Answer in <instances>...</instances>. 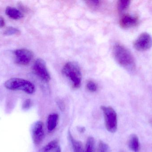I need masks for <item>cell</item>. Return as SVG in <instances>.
Returning a JSON list of instances; mask_svg holds the SVG:
<instances>
[{
  "instance_id": "cell-16",
  "label": "cell",
  "mask_w": 152,
  "mask_h": 152,
  "mask_svg": "<svg viewBox=\"0 0 152 152\" xmlns=\"http://www.w3.org/2000/svg\"><path fill=\"white\" fill-rule=\"evenodd\" d=\"M94 138L92 137H89L87 141L86 149L84 152H94Z\"/></svg>"
},
{
  "instance_id": "cell-7",
  "label": "cell",
  "mask_w": 152,
  "mask_h": 152,
  "mask_svg": "<svg viewBox=\"0 0 152 152\" xmlns=\"http://www.w3.org/2000/svg\"><path fill=\"white\" fill-rule=\"evenodd\" d=\"M16 62L21 65H27L31 62L34 54L30 50L26 49H18L14 51Z\"/></svg>"
},
{
  "instance_id": "cell-12",
  "label": "cell",
  "mask_w": 152,
  "mask_h": 152,
  "mask_svg": "<svg viewBox=\"0 0 152 152\" xmlns=\"http://www.w3.org/2000/svg\"><path fill=\"white\" fill-rule=\"evenodd\" d=\"M68 138L71 143L73 152H82L83 146L82 143L74 139L73 136L71 134V132L69 131H68Z\"/></svg>"
},
{
  "instance_id": "cell-24",
  "label": "cell",
  "mask_w": 152,
  "mask_h": 152,
  "mask_svg": "<svg viewBox=\"0 0 152 152\" xmlns=\"http://www.w3.org/2000/svg\"><path fill=\"white\" fill-rule=\"evenodd\" d=\"M77 130L80 133H84L86 131V129L84 127H77Z\"/></svg>"
},
{
  "instance_id": "cell-13",
  "label": "cell",
  "mask_w": 152,
  "mask_h": 152,
  "mask_svg": "<svg viewBox=\"0 0 152 152\" xmlns=\"http://www.w3.org/2000/svg\"><path fill=\"white\" fill-rule=\"evenodd\" d=\"M58 115L53 113L49 115L47 119V128L50 132L53 131L57 126Z\"/></svg>"
},
{
  "instance_id": "cell-1",
  "label": "cell",
  "mask_w": 152,
  "mask_h": 152,
  "mask_svg": "<svg viewBox=\"0 0 152 152\" xmlns=\"http://www.w3.org/2000/svg\"><path fill=\"white\" fill-rule=\"evenodd\" d=\"M113 54L117 62L129 71L135 69V62L134 56L129 50L120 44L117 43L113 48Z\"/></svg>"
},
{
  "instance_id": "cell-17",
  "label": "cell",
  "mask_w": 152,
  "mask_h": 152,
  "mask_svg": "<svg viewBox=\"0 0 152 152\" xmlns=\"http://www.w3.org/2000/svg\"><path fill=\"white\" fill-rule=\"evenodd\" d=\"M97 152H110V150L107 144L103 141H100L98 144Z\"/></svg>"
},
{
  "instance_id": "cell-20",
  "label": "cell",
  "mask_w": 152,
  "mask_h": 152,
  "mask_svg": "<svg viewBox=\"0 0 152 152\" xmlns=\"http://www.w3.org/2000/svg\"><path fill=\"white\" fill-rule=\"evenodd\" d=\"M86 87L88 90L90 92L94 93L96 92L97 87L96 84L92 81H89L86 84Z\"/></svg>"
},
{
  "instance_id": "cell-9",
  "label": "cell",
  "mask_w": 152,
  "mask_h": 152,
  "mask_svg": "<svg viewBox=\"0 0 152 152\" xmlns=\"http://www.w3.org/2000/svg\"><path fill=\"white\" fill-rule=\"evenodd\" d=\"M138 18L136 16L125 14L121 18L119 24L122 28L129 29L135 26L138 24Z\"/></svg>"
},
{
  "instance_id": "cell-11",
  "label": "cell",
  "mask_w": 152,
  "mask_h": 152,
  "mask_svg": "<svg viewBox=\"0 0 152 152\" xmlns=\"http://www.w3.org/2000/svg\"><path fill=\"white\" fill-rule=\"evenodd\" d=\"M5 14L12 19H19L23 17V14L18 9L12 7H7L5 10Z\"/></svg>"
},
{
  "instance_id": "cell-21",
  "label": "cell",
  "mask_w": 152,
  "mask_h": 152,
  "mask_svg": "<svg viewBox=\"0 0 152 152\" xmlns=\"http://www.w3.org/2000/svg\"><path fill=\"white\" fill-rule=\"evenodd\" d=\"M32 106V101L30 99H27L22 104V108L25 109H29Z\"/></svg>"
},
{
  "instance_id": "cell-14",
  "label": "cell",
  "mask_w": 152,
  "mask_h": 152,
  "mask_svg": "<svg viewBox=\"0 0 152 152\" xmlns=\"http://www.w3.org/2000/svg\"><path fill=\"white\" fill-rule=\"evenodd\" d=\"M129 0H120L117 3V9L120 13L125 12L129 7L130 4Z\"/></svg>"
},
{
  "instance_id": "cell-18",
  "label": "cell",
  "mask_w": 152,
  "mask_h": 152,
  "mask_svg": "<svg viewBox=\"0 0 152 152\" xmlns=\"http://www.w3.org/2000/svg\"><path fill=\"white\" fill-rule=\"evenodd\" d=\"M20 32L19 29L13 27H9L4 31V35H19Z\"/></svg>"
},
{
  "instance_id": "cell-6",
  "label": "cell",
  "mask_w": 152,
  "mask_h": 152,
  "mask_svg": "<svg viewBox=\"0 0 152 152\" xmlns=\"http://www.w3.org/2000/svg\"><path fill=\"white\" fill-rule=\"evenodd\" d=\"M33 68L35 74L42 80L45 82L50 80V75L47 70L46 63L42 59H37L34 63Z\"/></svg>"
},
{
  "instance_id": "cell-19",
  "label": "cell",
  "mask_w": 152,
  "mask_h": 152,
  "mask_svg": "<svg viewBox=\"0 0 152 152\" xmlns=\"http://www.w3.org/2000/svg\"><path fill=\"white\" fill-rule=\"evenodd\" d=\"M85 2L88 7L94 10L98 8L102 3L100 1H86Z\"/></svg>"
},
{
  "instance_id": "cell-23",
  "label": "cell",
  "mask_w": 152,
  "mask_h": 152,
  "mask_svg": "<svg viewBox=\"0 0 152 152\" xmlns=\"http://www.w3.org/2000/svg\"><path fill=\"white\" fill-rule=\"evenodd\" d=\"M5 26V21L3 17H0V28L3 27Z\"/></svg>"
},
{
  "instance_id": "cell-25",
  "label": "cell",
  "mask_w": 152,
  "mask_h": 152,
  "mask_svg": "<svg viewBox=\"0 0 152 152\" xmlns=\"http://www.w3.org/2000/svg\"><path fill=\"white\" fill-rule=\"evenodd\" d=\"M53 152H61V149L60 147L58 146Z\"/></svg>"
},
{
  "instance_id": "cell-10",
  "label": "cell",
  "mask_w": 152,
  "mask_h": 152,
  "mask_svg": "<svg viewBox=\"0 0 152 152\" xmlns=\"http://www.w3.org/2000/svg\"><path fill=\"white\" fill-rule=\"evenodd\" d=\"M129 149L133 152H139L140 149V144L138 137L136 134H132L129 137L128 141Z\"/></svg>"
},
{
  "instance_id": "cell-3",
  "label": "cell",
  "mask_w": 152,
  "mask_h": 152,
  "mask_svg": "<svg viewBox=\"0 0 152 152\" xmlns=\"http://www.w3.org/2000/svg\"><path fill=\"white\" fill-rule=\"evenodd\" d=\"M4 86L11 90H20L28 94L34 93L35 87L30 81L23 79L12 78L5 82Z\"/></svg>"
},
{
  "instance_id": "cell-8",
  "label": "cell",
  "mask_w": 152,
  "mask_h": 152,
  "mask_svg": "<svg viewBox=\"0 0 152 152\" xmlns=\"http://www.w3.org/2000/svg\"><path fill=\"white\" fill-rule=\"evenodd\" d=\"M32 138L36 145H39L45 138L44 124L41 121H37L34 124L32 129Z\"/></svg>"
},
{
  "instance_id": "cell-5",
  "label": "cell",
  "mask_w": 152,
  "mask_h": 152,
  "mask_svg": "<svg viewBox=\"0 0 152 152\" xmlns=\"http://www.w3.org/2000/svg\"><path fill=\"white\" fill-rule=\"evenodd\" d=\"M152 46L151 36L146 32L141 34L134 43L135 49L139 51H144L150 49Z\"/></svg>"
},
{
  "instance_id": "cell-22",
  "label": "cell",
  "mask_w": 152,
  "mask_h": 152,
  "mask_svg": "<svg viewBox=\"0 0 152 152\" xmlns=\"http://www.w3.org/2000/svg\"><path fill=\"white\" fill-rule=\"evenodd\" d=\"M57 103L58 106L59 108L60 109L61 111H64L65 109V105L64 102H63L61 100H58V101H57Z\"/></svg>"
},
{
  "instance_id": "cell-2",
  "label": "cell",
  "mask_w": 152,
  "mask_h": 152,
  "mask_svg": "<svg viewBox=\"0 0 152 152\" xmlns=\"http://www.w3.org/2000/svg\"><path fill=\"white\" fill-rule=\"evenodd\" d=\"M63 75L69 80L72 86L75 89L80 87L82 81V74L80 68L75 62H67L62 69Z\"/></svg>"
},
{
  "instance_id": "cell-15",
  "label": "cell",
  "mask_w": 152,
  "mask_h": 152,
  "mask_svg": "<svg viewBox=\"0 0 152 152\" xmlns=\"http://www.w3.org/2000/svg\"><path fill=\"white\" fill-rule=\"evenodd\" d=\"M58 146V141L53 140L41 148L38 152H52L55 150Z\"/></svg>"
},
{
  "instance_id": "cell-4",
  "label": "cell",
  "mask_w": 152,
  "mask_h": 152,
  "mask_svg": "<svg viewBox=\"0 0 152 152\" xmlns=\"http://www.w3.org/2000/svg\"><path fill=\"white\" fill-rule=\"evenodd\" d=\"M101 109L103 113L106 129L110 133H115L118 129L117 113L111 107L102 106Z\"/></svg>"
}]
</instances>
